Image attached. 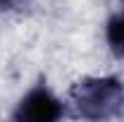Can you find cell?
Here are the masks:
<instances>
[{
  "mask_svg": "<svg viewBox=\"0 0 124 122\" xmlns=\"http://www.w3.org/2000/svg\"><path fill=\"white\" fill-rule=\"evenodd\" d=\"M36 0H0V15H29Z\"/></svg>",
  "mask_w": 124,
  "mask_h": 122,
  "instance_id": "cell-4",
  "label": "cell"
},
{
  "mask_svg": "<svg viewBox=\"0 0 124 122\" xmlns=\"http://www.w3.org/2000/svg\"><path fill=\"white\" fill-rule=\"evenodd\" d=\"M105 41L115 58L124 60V10L115 12L105 24Z\"/></svg>",
  "mask_w": 124,
  "mask_h": 122,
  "instance_id": "cell-3",
  "label": "cell"
},
{
  "mask_svg": "<svg viewBox=\"0 0 124 122\" xmlns=\"http://www.w3.org/2000/svg\"><path fill=\"white\" fill-rule=\"evenodd\" d=\"M72 113L81 120H112L124 115V81L119 77H84L69 91Z\"/></svg>",
  "mask_w": 124,
  "mask_h": 122,
  "instance_id": "cell-1",
  "label": "cell"
},
{
  "mask_svg": "<svg viewBox=\"0 0 124 122\" xmlns=\"http://www.w3.org/2000/svg\"><path fill=\"white\" fill-rule=\"evenodd\" d=\"M122 2H124V0H122Z\"/></svg>",
  "mask_w": 124,
  "mask_h": 122,
  "instance_id": "cell-5",
  "label": "cell"
},
{
  "mask_svg": "<svg viewBox=\"0 0 124 122\" xmlns=\"http://www.w3.org/2000/svg\"><path fill=\"white\" fill-rule=\"evenodd\" d=\"M64 115V105L46 84H36L22 96V101L12 110L17 122H55Z\"/></svg>",
  "mask_w": 124,
  "mask_h": 122,
  "instance_id": "cell-2",
  "label": "cell"
}]
</instances>
